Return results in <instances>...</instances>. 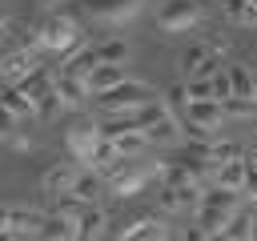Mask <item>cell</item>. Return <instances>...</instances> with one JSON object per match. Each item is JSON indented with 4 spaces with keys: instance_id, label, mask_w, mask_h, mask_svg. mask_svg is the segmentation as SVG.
I'll return each mask as SVG.
<instances>
[{
    "instance_id": "cell-11",
    "label": "cell",
    "mask_w": 257,
    "mask_h": 241,
    "mask_svg": "<svg viewBox=\"0 0 257 241\" xmlns=\"http://www.w3.org/2000/svg\"><path fill=\"white\" fill-rule=\"evenodd\" d=\"M32 68H36V52L32 48H8L0 56V80L4 84H20Z\"/></svg>"
},
{
    "instance_id": "cell-34",
    "label": "cell",
    "mask_w": 257,
    "mask_h": 241,
    "mask_svg": "<svg viewBox=\"0 0 257 241\" xmlns=\"http://www.w3.org/2000/svg\"><path fill=\"white\" fill-rule=\"evenodd\" d=\"M185 96H189V100H217L209 80H185Z\"/></svg>"
},
{
    "instance_id": "cell-43",
    "label": "cell",
    "mask_w": 257,
    "mask_h": 241,
    "mask_svg": "<svg viewBox=\"0 0 257 241\" xmlns=\"http://www.w3.org/2000/svg\"><path fill=\"white\" fill-rule=\"evenodd\" d=\"M229 241H249V237H229Z\"/></svg>"
},
{
    "instance_id": "cell-19",
    "label": "cell",
    "mask_w": 257,
    "mask_h": 241,
    "mask_svg": "<svg viewBox=\"0 0 257 241\" xmlns=\"http://www.w3.org/2000/svg\"><path fill=\"white\" fill-rule=\"evenodd\" d=\"M145 137H149V145H181V141H185V129H181V120L169 112V116H161Z\"/></svg>"
},
{
    "instance_id": "cell-24",
    "label": "cell",
    "mask_w": 257,
    "mask_h": 241,
    "mask_svg": "<svg viewBox=\"0 0 257 241\" xmlns=\"http://www.w3.org/2000/svg\"><path fill=\"white\" fill-rule=\"evenodd\" d=\"M56 68H64V72H68V76H76V80H88V76H92V68H96V44L80 48L68 64H56Z\"/></svg>"
},
{
    "instance_id": "cell-36",
    "label": "cell",
    "mask_w": 257,
    "mask_h": 241,
    "mask_svg": "<svg viewBox=\"0 0 257 241\" xmlns=\"http://www.w3.org/2000/svg\"><path fill=\"white\" fill-rule=\"evenodd\" d=\"M8 141H12V149H16V153H24V157H28V153H36V141H32L28 133H20V129H16Z\"/></svg>"
},
{
    "instance_id": "cell-9",
    "label": "cell",
    "mask_w": 257,
    "mask_h": 241,
    "mask_svg": "<svg viewBox=\"0 0 257 241\" xmlns=\"http://www.w3.org/2000/svg\"><path fill=\"white\" fill-rule=\"evenodd\" d=\"M221 68H225V60L213 56L205 44H189V48H181V76H185V80H209V76L221 72Z\"/></svg>"
},
{
    "instance_id": "cell-32",
    "label": "cell",
    "mask_w": 257,
    "mask_h": 241,
    "mask_svg": "<svg viewBox=\"0 0 257 241\" xmlns=\"http://www.w3.org/2000/svg\"><path fill=\"white\" fill-rule=\"evenodd\" d=\"M229 217H233V213H217V209H201V217H197V225H201L205 233H221V229L229 225Z\"/></svg>"
},
{
    "instance_id": "cell-6",
    "label": "cell",
    "mask_w": 257,
    "mask_h": 241,
    "mask_svg": "<svg viewBox=\"0 0 257 241\" xmlns=\"http://www.w3.org/2000/svg\"><path fill=\"white\" fill-rule=\"evenodd\" d=\"M44 221H48V213L44 209H32V205H0V229H8V233H16V237H36L40 229H44Z\"/></svg>"
},
{
    "instance_id": "cell-12",
    "label": "cell",
    "mask_w": 257,
    "mask_h": 241,
    "mask_svg": "<svg viewBox=\"0 0 257 241\" xmlns=\"http://www.w3.org/2000/svg\"><path fill=\"white\" fill-rule=\"evenodd\" d=\"M201 197H205V189H201V185H181V189L161 185L157 205H161V209H169V213H185V209H201Z\"/></svg>"
},
{
    "instance_id": "cell-33",
    "label": "cell",
    "mask_w": 257,
    "mask_h": 241,
    "mask_svg": "<svg viewBox=\"0 0 257 241\" xmlns=\"http://www.w3.org/2000/svg\"><path fill=\"white\" fill-rule=\"evenodd\" d=\"M221 108H225V116H253V112H257V100L229 96V100H221Z\"/></svg>"
},
{
    "instance_id": "cell-40",
    "label": "cell",
    "mask_w": 257,
    "mask_h": 241,
    "mask_svg": "<svg viewBox=\"0 0 257 241\" xmlns=\"http://www.w3.org/2000/svg\"><path fill=\"white\" fill-rule=\"evenodd\" d=\"M205 241H229V233H225V229H221V233H209V237H205Z\"/></svg>"
},
{
    "instance_id": "cell-23",
    "label": "cell",
    "mask_w": 257,
    "mask_h": 241,
    "mask_svg": "<svg viewBox=\"0 0 257 241\" xmlns=\"http://www.w3.org/2000/svg\"><path fill=\"white\" fill-rule=\"evenodd\" d=\"M124 60H128V40L108 36V40L96 44V64H120V68H124Z\"/></svg>"
},
{
    "instance_id": "cell-20",
    "label": "cell",
    "mask_w": 257,
    "mask_h": 241,
    "mask_svg": "<svg viewBox=\"0 0 257 241\" xmlns=\"http://www.w3.org/2000/svg\"><path fill=\"white\" fill-rule=\"evenodd\" d=\"M36 241H80L76 237V217H48Z\"/></svg>"
},
{
    "instance_id": "cell-37",
    "label": "cell",
    "mask_w": 257,
    "mask_h": 241,
    "mask_svg": "<svg viewBox=\"0 0 257 241\" xmlns=\"http://www.w3.org/2000/svg\"><path fill=\"white\" fill-rule=\"evenodd\" d=\"M12 133H16V116H12V112L0 104V141H8Z\"/></svg>"
},
{
    "instance_id": "cell-29",
    "label": "cell",
    "mask_w": 257,
    "mask_h": 241,
    "mask_svg": "<svg viewBox=\"0 0 257 241\" xmlns=\"http://www.w3.org/2000/svg\"><path fill=\"white\" fill-rule=\"evenodd\" d=\"M20 36H24L20 20H16V16H8V12H0V44L16 48V44H20Z\"/></svg>"
},
{
    "instance_id": "cell-5",
    "label": "cell",
    "mask_w": 257,
    "mask_h": 241,
    "mask_svg": "<svg viewBox=\"0 0 257 241\" xmlns=\"http://www.w3.org/2000/svg\"><path fill=\"white\" fill-rule=\"evenodd\" d=\"M205 20V8L197 0H165L157 8V28L161 32H185V28H197Z\"/></svg>"
},
{
    "instance_id": "cell-8",
    "label": "cell",
    "mask_w": 257,
    "mask_h": 241,
    "mask_svg": "<svg viewBox=\"0 0 257 241\" xmlns=\"http://www.w3.org/2000/svg\"><path fill=\"white\" fill-rule=\"evenodd\" d=\"M120 241H173V233H169V225H165L153 209H137V213L124 221Z\"/></svg>"
},
{
    "instance_id": "cell-31",
    "label": "cell",
    "mask_w": 257,
    "mask_h": 241,
    "mask_svg": "<svg viewBox=\"0 0 257 241\" xmlns=\"http://www.w3.org/2000/svg\"><path fill=\"white\" fill-rule=\"evenodd\" d=\"M161 100H165V108H169L173 116H181V112L189 108V96H185V80H181V84H173V88H169Z\"/></svg>"
},
{
    "instance_id": "cell-27",
    "label": "cell",
    "mask_w": 257,
    "mask_h": 241,
    "mask_svg": "<svg viewBox=\"0 0 257 241\" xmlns=\"http://www.w3.org/2000/svg\"><path fill=\"white\" fill-rule=\"evenodd\" d=\"M112 149H116V157H145V149H149V137L145 133H124V137H112Z\"/></svg>"
},
{
    "instance_id": "cell-7",
    "label": "cell",
    "mask_w": 257,
    "mask_h": 241,
    "mask_svg": "<svg viewBox=\"0 0 257 241\" xmlns=\"http://www.w3.org/2000/svg\"><path fill=\"white\" fill-rule=\"evenodd\" d=\"M145 0H80V12H88L100 24H128L137 20Z\"/></svg>"
},
{
    "instance_id": "cell-15",
    "label": "cell",
    "mask_w": 257,
    "mask_h": 241,
    "mask_svg": "<svg viewBox=\"0 0 257 241\" xmlns=\"http://www.w3.org/2000/svg\"><path fill=\"white\" fill-rule=\"evenodd\" d=\"M124 80H128V76H124L120 64H96L92 76L84 80V88H88V96H104V92H112V88L124 84Z\"/></svg>"
},
{
    "instance_id": "cell-21",
    "label": "cell",
    "mask_w": 257,
    "mask_h": 241,
    "mask_svg": "<svg viewBox=\"0 0 257 241\" xmlns=\"http://www.w3.org/2000/svg\"><path fill=\"white\" fill-rule=\"evenodd\" d=\"M225 76H229V96L253 100V68L249 64H225Z\"/></svg>"
},
{
    "instance_id": "cell-25",
    "label": "cell",
    "mask_w": 257,
    "mask_h": 241,
    "mask_svg": "<svg viewBox=\"0 0 257 241\" xmlns=\"http://www.w3.org/2000/svg\"><path fill=\"white\" fill-rule=\"evenodd\" d=\"M237 197H241V193H229V189L213 185V189H205V197H201V209H217V213H237Z\"/></svg>"
},
{
    "instance_id": "cell-1",
    "label": "cell",
    "mask_w": 257,
    "mask_h": 241,
    "mask_svg": "<svg viewBox=\"0 0 257 241\" xmlns=\"http://www.w3.org/2000/svg\"><path fill=\"white\" fill-rule=\"evenodd\" d=\"M153 173H157V161H145V157H116L100 177H104V185L116 193V197H133V193H141L149 181H153Z\"/></svg>"
},
{
    "instance_id": "cell-14",
    "label": "cell",
    "mask_w": 257,
    "mask_h": 241,
    "mask_svg": "<svg viewBox=\"0 0 257 241\" xmlns=\"http://www.w3.org/2000/svg\"><path fill=\"white\" fill-rule=\"evenodd\" d=\"M72 197H80L84 205H100V193H104V177L96 173V169H76V177H72V189H68Z\"/></svg>"
},
{
    "instance_id": "cell-38",
    "label": "cell",
    "mask_w": 257,
    "mask_h": 241,
    "mask_svg": "<svg viewBox=\"0 0 257 241\" xmlns=\"http://www.w3.org/2000/svg\"><path fill=\"white\" fill-rule=\"evenodd\" d=\"M205 237H209V233H205V229H201V225H197V221H193V225H185V229H181V241H205Z\"/></svg>"
},
{
    "instance_id": "cell-39",
    "label": "cell",
    "mask_w": 257,
    "mask_h": 241,
    "mask_svg": "<svg viewBox=\"0 0 257 241\" xmlns=\"http://www.w3.org/2000/svg\"><path fill=\"white\" fill-rule=\"evenodd\" d=\"M0 241H24V237H16V233H8V229H0Z\"/></svg>"
},
{
    "instance_id": "cell-18",
    "label": "cell",
    "mask_w": 257,
    "mask_h": 241,
    "mask_svg": "<svg viewBox=\"0 0 257 241\" xmlns=\"http://www.w3.org/2000/svg\"><path fill=\"white\" fill-rule=\"evenodd\" d=\"M0 104L20 120V116H36V104H32V96L20 88V84H0Z\"/></svg>"
},
{
    "instance_id": "cell-2",
    "label": "cell",
    "mask_w": 257,
    "mask_h": 241,
    "mask_svg": "<svg viewBox=\"0 0 257 241\" xmlns=\"http://www.w3.org/2000/svg\"><path fill=\"white\" fill-rule=\"evenodd\" d=\"M153 100H161V92H157L149 80L128 76V80H124V84H116L112 92L96 96V108H100V116H112V112H133V108H145V104H153Z\"/></svg>"
},
{
    "instance_id": "cell-4",
    "label": "cell",
    "mask_w": 257,
    "mask_h": 241,
    "mask_svg": "<svg viewBox=\"0 0 257 241\" xmlns=\"http://www.w3.org/2000/svg\"><path fill=\"white\" fill-rule=\"evenodd\" d=\"M100 141H104V137H100V125L88 120V116H76V120L64 129V149H68V157L80 161V165H88V161L96 157V145H100Z\"/></svg>"
},
{
    "instance_id": "cell-28",
    "label": "cell",
    "mask_w": 257,
    "mask_h": 241,
    "mask_svg": "<svg viewBox=\"0 0 257 241\" xmlns=\"http://www.w3.org/2000/svg\"><path fill=\"white\" fill-rule=\"evenodd\" d=\"M64 112H68V108H64V100L56 96V88H52L48 96H40V100H36V120H44V125H52V120H60Z\"/></svg>"
},
{
    "instance_id": "cell-22",
    "label": "cell",
    "mask_w": 257,
    "mask_h": 241,
    "mask_svg": "<svg viewBox=\"0 0 257 241\" xmlns=\"http://www.w3.org/2000/svg\"><path fill=\"white\" fill-rule=\"evenodd\" d=\"M20 88H24V92L32 96V104H36L40 96H48V92H52V68H48V64H36V68L20 80Z\"/></svg>"
},
{
    "instance_id": "cell-17",
    "label": "cell",
    "mask_w": 257,
    "mask_h": 241,
    "mask_svg": "<svg viewBox=\"0 0 257 241\" xmlns=\"http://www.w3.org/2000/svg\"><path fill=\"white\" fill-rule=\"evenodd\" d=\"M104 229H108V209H100V205H88V209L76 217V237H80V241H96Z\"/></svg>"
},
{
    "instance_id": "cell-3",
    "label": "cell",
    "mask_w": 257,
    "mask_h": 241,
    "mask_svg": "<svg viewBox=\"0 0 257 241\" xmlns=\"http://www.w3.org/2000/svg\"><path fill=\"white\" fill-rule=\"evenodd\" d=\"M177 120H181L185 137H213L225 125V108H221V100H189V108Z\"/></svg>"
},
{
    "instance_id": "cell-35",
    "label": "cell",
    "mask_w": 257,
    "mask_h": 241,
    "mask_svg": "<svg viewBox=\"0 0 257 241\" xmlns=\"http://www.w3.org/2000/svg\"><path fill=\"white\" fill-rule=\"evenodd\" d=\"M209 84H213V96H217V100H229V76H225V68H221V72H213V76H209Z\"/></svg>"
},
{
    "instance_id": "cell-10",
    "label": "cell",
    "mask_w": 257,
    "mask_h": 241,
    "mask_svg": "<svg viewBox=\"0 0 257 241\" xmlns=\"http://www.w3.org/2000/svg\"><path fill=\"white\" fill-rule=\"evenodd\" d=\"M72 177H76V165H72V157H60V161H52V165L40 173V189H44V197H60V193H68V189H72Z\"/></svg>"
},
{
    "instance_id": "cell-30",
    "label": "cell",
    "mask_w": 257,
    "mask_h": 241,
    "mask_svg": "<svg viewBox=\"0 0 257 241\" xmlns=\"http://www.w3.org/2000/svg\"><path fill=\"white\" fill-rule=\"evenodd\" d=\"M201 44H205V48H209L213 56H221V60H225V56L233 52V40H229L225 32H217V28H213V32H205V40H201Z\"/></svg>"
},
{
    "instance_id": "cell-13",
    "label": "cell",
    "mask_w": 257,
    "mask_h": 241,
    "mask_svg": "<svg viewBox=\"0 0 257 241\" xmlns=\"http://www.w3.org/2000/svg\"><path fill=\"white\" fill-rule=\"evenodd\" d=\"M52 88H56V96L64 100V108H68V112H72V108H80V104L88 100V88H84V80L68 76L64 68H52Z\"/></svg>"
},
{
    "instance_id": "cell-26",
    "label": "cell",
    "mask_w": 257,
    "mask_h": 241,
    "mask_svg": "<svg viewBox=\"0 0 257 241\" xmlns=\"http://www.w3.org/2000/svg\"><path fill=\"white\" fill-rule=\"evenodd\" d=\"M221 12H225L233 24H241V28H253V24H257V8H253L249 0H221Z\"/></svg>"
},
{
    "instance_id": "cell-42",
    "label": "cell",
    "mask_w": 257,
    "mask_h": 241,
    "mask_svg": "<svg viewBox=\"0 0 257 241\" xmlns=\"http://www.w3.org/2000/svg\"><path fill=\"white\" fill-rule=\"evenodd\" d=\"M253 100H257V68H253Z\"/></svg>"
},
{
    "instance_id": "cell-16",
    "label": "cell",
    "mask_w": 257,
    "mask_h": 241,
    "mask_svg": "<svg viewBox=\"0 0 257 241\" xmlns=\"http://www.w3.org/2000/svg\"><path fill=\"white\" fill-rule=\"evenodd\" d=\"M213 185H221V189H229V193H245V185H249V165H245V157H241V161H225V165H217Z\"/></svg>"
},
{
    "instance_id": "cell-41",
    "label": "cell",
    "mask_w": 257,
    "mask_h": 241,
    "mask_svg": "<svg viewBox=\"0 0 257 241\" xmlns=\"http://www.w3.org/2000/svg\"><path fill=\"white\" fill-rule=\"evenodd\" d=\"M249 241H257V221H253V229H249Z\"/></svg>"
}]
</instances>
